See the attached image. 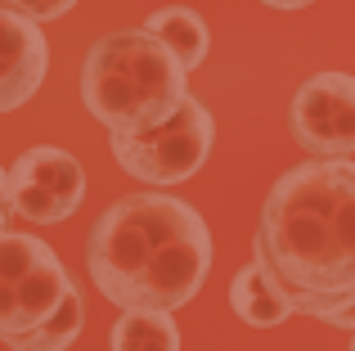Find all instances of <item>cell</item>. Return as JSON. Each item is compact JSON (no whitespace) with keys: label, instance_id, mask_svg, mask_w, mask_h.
<instances>
[{"label":"cell","instance_id":"11","mask_svg":"<svg viewBox=\"0 0 355 351\" xmlns=\"http://www.w3.org/2000/svg\"><path fill=\"white\" fill-rule=\"evenodd\" d=\"M81 329H86V298H81L77 284H72V289L63 293V302L32 329V334L14 338V343H5V347H18V351H63V347H72L81 338Z\"/></svg>","mask_w":355,"mask_h":351},{"label":"cell","instance_id":"10","mask_svg":"<svg viewBox=\"0 0 355 351\" xmlns=\"http://www.w3.org/2000/svg\"><path fill=\"white\" fill-rule=\"evenodd\" d=\"M175 351L180 347V329H175L171 311H121V320L108 329V351Z\"/></svg>","mask_w":355,"mask_h":351},{"label":"cell","instance_id":"1","mask_svg":"<svg viewBox=\"0 0 355 351\" xmlns=\"http://www.w3.org/2000/svg\"><path fill=\"white\" fill-rule=\"evenodd\" d=\"M252 257L297 316L329 325L355 302V162L311 158L284 171L252 230Z\"/></svg>","mask_w":355,"mask_h":351},{"label":"cell","instance_id":"15","mask_svg":"<svg viewBox=\"0 0 355 351\" xmlns=\"http://www.w3.org/2000/svg\"><path fill=\"white\" fill-rule=\"evenodd\" d=\"M9 216H14V207H9V198L0 194V230H9Z\"/></svg>","mask_w":355,"mask_h":351},{"label":"cell","instance_id":"6","mask_svg":"<svg viewBox=\"0 0 355 351\" xmlns=\"http://www.w3.org/2000/svg\"><path fill=\"white\" fill-rule=\"evenodd\" d=\"M288 131L311 158H351L355 153V77L315 72L302 81L288 108Z\"/></svg>","mask_w":355,"mask_h":351},{"label":"cell","instance_id":"7","mask_svg":"<svg viewBox=\"0 0 355 351\" xmlns=\"http://www.w3.org/2000/svg\"><path fill=\"white\" fill-rule=\"evenodd\" d=\"M50 72V41L41 23L5 0L0 5V113H14L41 90Z\"/></svg>","mask_w":355,"mask_h":351},{"label":"cell","instance_id":"4","mask_svg":"<svg viewBox=\"0 0 355 351\" xmlns=\"http://www.w3.org/2000/svg\"><path fill=\"white\" fill-rule=\"evenodd\" d=\"M211 140H216V122H211V113L193 95L184 99L166 122H157L153 131H144V135H108L117 167L126 176H135L139 185H153V189L189 180V176L207 162Z\"/></svg>","mask_w":355,"mask_h":351},{"label":"cell","instance_id":"12","mask_svg":"<svg viewBox=\"0 0 355 351\" xmlns=\"http://www.w3.org/2000/svg\"><path fill=\"white\" fill-rule=\"evenodd\" d=\"M14 9H23V14H32L36 23H54V18H63L77 0H9Z\"/></svg>","mask_w":355,"mask_h":351},{"label":"cell","instance_id":"9","mask_svg":"<svg viewBox=\"0 0 355 351\" xmlns=\"http://www.w3.org/2000/svg\"><path fill=\"white\" fill-rule=\"evenodd\" d=\"M144 27L157 36V41H166L175 50V59L184 63V68H198L202 59H207V50H211V36H207V23H202L193 9H184V5H162V9H153V14L144 18Z\"/></svg>","mask_w":355,"mask_h":351},{"label":"cell","instance_id":"8","mask_svg":"<svg viewBox=\"0 0 355 351\" xmlns=\"http://www.w3.org/2000/svg\"><path fill=\"white\" fill-rule=\"evenodd\" d=\"M230 307H234V316L243 325H252V329H275V325H284V320L293 316L288 293L279 289V280L257 262V257H252V266H243L234 275V284H230Z\"/></svg>","mask_w":355,"mask_h":351},{"label":"cell","instance_id":"14","mask_svg":"<svg viewBox=\"0 0 355 351\" xmlns=\"http://www.w3.org/2000/svg\"><path fill=\"white\" fill-rule=\"evenodd\" d=\"M261 5H270V9H306V5H315V0H261Z\"/></svg>","mask_w":355,"mask_h":351},{"label":"cell","instance_id":"3","mask_svg":"<svg viewBox=\"0 0 355 351\" xmlns=\"http://www.w3.org/2000/svg\"><path fill=\"white\" fill-rule=\"evenodd\" d=\"M189 99V68L148 27L99 36L81 63V104L108 135H144Z\"/></svg>","mask_w":355,"mask_h":351},{"label":"cell","instance_id":"16","mask_svg":"<svg viewBox=\"0 0 355 351\" xmlns=\"http://www.w3.org/2000/svg\"><path fill=\"white\" fill-rule=\"evenodd\" d=\"M351 347H355V329H351Z\"/></svg>","mask_w":355,"mask_h":351},{"label":"cell","instance_id":"2","mask_svg":"<svg viewBox=\"0 0 355 351\" xmlns=\"http://www.w3.org/2000/svg\"><path fill=\"white\" fill-rule=\"evenodd\" d=\"M202 212L171 194H130L99 212L86 239L95 289L121 311H184L211 271Z\"/></svg>","mask_w":355,"mask_h":351},{"label":"cell","instance_id":"13","mask_svg":"<svg viewBox=\"0 0 355 351\" xmlns=\"http://www.w3.org/2000/svg\"><path fill=\"white\" fill-rule=\"evenodd\" d=\"M329 325H333V329H347V334H351V329H355V302H351V307H342L338 316L329 320Z\"/></svg>","mask_w":355,"mask_h":351},{"label":"cell","instance_id":"5","mask_svg":"<svg viewBox=\"0 0 355 351\" xmlns=\"http://www.w3.org/2000/svg\"><path fill=\"white\" fill-rule=\"evenodd\" d=\"M86 203V171L68 149H27L9 167V207L32 225H59Z\"/></svg>","mask_w":355,"mask_h":351}]
</instances>
